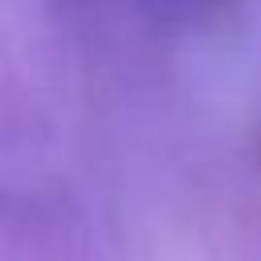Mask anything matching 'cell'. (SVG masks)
Masks as SVG:
<instances>
[{
    "instance_id": "obj_1",
    "label": "cell",
    "mask_w": 261,
    "mask_h": 261,
    "mask_svg": "<svg viewBox=\"0 0 261 261\" xmlns=\"http://www.w3.org/2000/svg\"><path fill=\"white\" fill-rule=\"evenodd\" d=\"M151 20L167 24V29H204L212 20H220L237 0H139Z\"/></svg>"
}]
</instances>
